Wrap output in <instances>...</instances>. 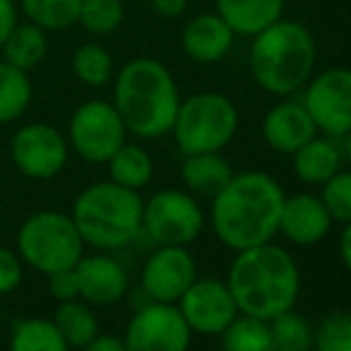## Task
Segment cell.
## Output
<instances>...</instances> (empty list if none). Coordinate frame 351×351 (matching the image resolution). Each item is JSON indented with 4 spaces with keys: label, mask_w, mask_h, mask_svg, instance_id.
I'll list each match as a JSON object with an SVG mask.
<instances>
[{
    "label": "cell",
    "mask_w": 351,
    "mask_h": 351,
    "mask_svg": "<svg viewBox=\"0 0 351 351\" xmlns=\"http://www.w3.org/2000/svg\"><path fill=\"white\" fill-rule=\"evenodd\" d=\"M79 5L82 0H17L19 17L48 34L77 27Z\"/></svg>",
    "instance_id": "4316f807"
},
{
    "label": "cell",
    "mask_w": 351,
    "mask_h": 351,
    "mask_svg": "<svg viewBox=\"0 0 351 351\" xmlns=\"http://www.w3.org/2000/svg\"><path fill=\"white\" fill-rule=\"evenodd\" d=\"M19 19L22 17H19L17 0H0V51H3L10 32L17 27Z\"/></svg>",
    "instance_id": "d590c367"
},
{
    "label": "cell",
    "mask_w": 351,
    "mask_h": 351,
    "mask_svg": "<svg viewBox=\"0 0 351 351\" xmlns=\"http://www.w3.org/2000/svg\"><path fill=\"white\" fill-rule=\"evenodd\" d=\"M318 43L306 24L280 17L251 36L249 70L261 91L287 98L299 93L315 74Z\"/></svg>",
    "instance_id": "277c9868"
},
{
    "label": "cell",
    "mask_w": 351,
    "mask_h": 351,
    "mask_svg": "<svg viewBox=\"0 0 351 351\" xmlns=\"http://www.w3.org/2000/svg\"><path fill=\"white\" fill-rule=\"evenodd\" d=\"M106 167L108 180L134 191H141L143 186L151 184L153 172H156V162H153L151 153L143 146H139V143L130 141H125L112 153L110 160L106 162Z\"/></svg>",
    "instance_id": "7402d4cb"
},
{
    "label": "cell",
    "mask_w": 351,
    "mask_h": 351,
    "mask_svg": "<svg viewBox=\"0 0 351 351\" xmlns=\"http://www.w3.org/2000/svg\"><path fill=\"white\" fill-rule=\"evenodd\" d=\"M79 351H127V347H125V342H122V337H115V335H98L96 339H91L86 347Z\"/></svg>",
    "instance_id": "74e56055"
},
{
    "label": "cell",
    "mask_w": 351,
    "mask_h": 351,
    "mask_svg": "<svg viewBox=\"0 0 351 351\" xmlns=\"http://www.w3.org/2000/svg\"><path fill=\"white\" fill-rule=\"evenodd\" d=\"M287 0H215V12L232 27L237 36H256L285 17Z\"/></svg>",
    "instance_id": "ffe728a7"
},
{
    "label": "cell",
    "mask_w": 351,
    "mask_h": 351,
    "mask_svg": "<svg viewBox=\"0 0 351 351\" xmlns=\"http://www.w3.org/2000/svg\"><path fill=\"white\" fill-rule=\"evenodd\" d=\"M206 227L199 199L184 189H160L143 201L141 232L156 246H189Z\"/></svg>",
    "instance_id": "9c48e42d"
},
{
    "label": "cell",
    "mask_w": 351,
    "mask_h": 351,
    "mask_svg": "<svg viewBox=\"0 0 351 351\" xmlns=\"http://www.w3.org/2000/svg\"><path fill=\"white\" fill-rule=\"evenodd\" d=\"M10 351H70V344L48 318H27L14 325Z\"/></svg>",
    "instance_id": "83f0119b"
},
{
    "label": "cell",
    "mask_w": 351,
    "mask_h": 351,
    "mask_svg": "<svg viewBox=\"0 0 351 351\" xmlns=\"http://www.w3.org/2000/svg\"><path fill=\"white\" fill-rule=\"evenodd\" d=\"M148 5H151V10L158 14V17L177 19L186 12L189 0H148Z\"/></svg>",
    "instance_id": "8d00e7d4"
},
{
    "label": "cell",
    "mask_w": 351,
    "mask_h": 351,
    "mask_svg": "<svg viewBox=\"0 0 351 351\" xmlns=\"http://www.w3.org/2000/svg\"><path fill=\"white\" fill-rule=\"evenodd\" d=\"M84 239L70 213H32L17 230V254L24 265L48 275L74 268L84 256Z\"/></svg>",
    "instance_id": "52a82bcc"
},
{
    "label": "cell",
    "mask_w": 351,
    "mask_h": 351,
    "mask_svg": "<svg viewBox=\"0 0 351 351\" xmlns=\"http://www.w3.org/2000/svg\"><path fill=\"white\" fill-rule=\"evenodd\" d=\"M222 351H225V349H222Z\"/></svg>",
    "instance_id": "7bdbcfd3"
},
{
    "label": "cell",
    "mask_w": 351,
    "mask_h": 351,
    "mask_svg": "<svg viewBox=\"0 0 351 351\" xmlns=\"http://www.w3.org/2000/svg\"><path fill=\"white\" fill-rule=\"evenodd\" d=\"M65 132L51 122H27L10 139V160L27 180L46 182L58 177L70 160Z\"/></svg>",
    "instance_id": "30bf717a"
},
{
    "label": "cell",
    "mask_w": 351,
    "mask_h": 351,
    "mask_svg": "<svg viewBox=\"0 0 351 351\" xmlns=\"http://www.w3.org/2000/svg\"><path fill=\"white\" fill-rule=\"evenodd\" d=\"M239 132V110L227 93L199 91L182 98L172 139L182 156L222 153Z\"/></svg>",
    "instance_id": "8992f818"
},
{
    "label": "cell",
    "mask_w": 351,
    "mask_h": 351,
    "mask_svg": "<svg viewBox=\"0 0 351 351\" xmlns=\"http://www.w3.org/2000/svg\"><path fill=\"white\" fill-rule=\"evenodd\" d=\"M65 136L70 151L77 153L84 162L106 165L112 153L127 141L130 132L112 101L91 98L72 110Z\"/></svg>",
    "instance_id": "ba28073f"
},
{
    "label": "cell",
    "mask_w": 351,
    "mask_h": 351,
    "mask_svg": "<svg viewBox=\"0 0 351 351\" xmlns=\"http://www.w3.org/2000/svg\"><path fill=\"white\" fill-rule=\"evenodd\" d=\"M285 196L282 184L268 172H234L210 199V227L220 244L237 254L273 241Z\"/></svg>",
    "instance_id": "6da1fadb"
},
{
    "label": "cell",
    "mask_w": 351,
    "mask_h": 351,
    "mask_svg": "<svg viewBox=\"0 0 351 351\" xmlns=\"http://www.w3.org/2000/svg\"><path fill=\"white\" fill-rule=\"evenodd\" d=\"M141 3H148V0H141Z\"/></svg>",
    "instance_id": "b9f144b4"
},
{
    "label": "cell",
    "mask_w": 351,
    "mask_h": 351,
    "mask_svg": "<svg viewBox=\"0 0 351 351\" xmlns=\"http://www.w3.org/2000/svg\"><path fill=\"white\" fill-rule=\"evenodd\" d=\"M48 291H51V296L58 301V304L79 299V285H77L74 268L58 270V273L48 275Z\"/></svg>",
    "instance_id": "e575fe53"
},
{
    "label": "cell",
    "mask_w": 351,
    "mask_h": 351,
    "mask_svg": "<svg viewBox=\"0 0 351 351\" xmlns=\"http://www.w3.org/2000/svg\"><path fill=\"white\" fill-rule=\"evenodd\" d=\"M320 199L335 222H351V170H339L320 186Z\"/></svg>",
    "instance_id": "d6a6232c"
},
{
    "label": "cell",
    "mask_w": 351,
    "mask_h": 351,
    "mask_svg": "<svg viewBox=\"0 0 351 351\" xmlns=\"http://www.w3.org/2000/svg\"><path fill=\"white\" fill-rule=\"evenodd\" d=\"M313 351H351V313L332 311L313 328Z\"/></svg>",
    "instance_id": "1f68e13d"
},
{
    "label": "cell",
    "mask_w": 351,
    "mask_h": 351,
    "mask_svg": "<svg viewBox=\"0 0 351 351\" xmlns=\"http://www.w3.org/2000/svg\"><path fill=\"white\" fill-rule=\"evenodd\" d=\"M180 103V86L165 62L141 56L117 67L112 79V106L120 112L130 136L141 141L167 136Z\"/></svg>",
    "instance_id": "3957f363"
},
{
    "label": "cell",
    "mask_w": 351,
    "mask_h": 351,
    "mask_svg": "<svg viewBox=\"0 0 351 351\" xmlns=\"http://www.w3.org/2000/svg\"><path fill=\"white\" fill-rule=\"evenodd\" d=\"M70 67H72L74 79L88 88L108 86V84H112L115 72H117L112 53L98 41L79 43L72 51Z\"/></svg>",
    "instance_id": "cb8c5ba5"
},
{
    "label": "cell",
    "mask_w": 351,
    "mask_h": 351,
    "mask_svg": "<svg viewBox=\"0 0 351 351\" xmlns=\"http://www.w3.org/2000/svg\"><path fill=\"white\" fill-rule=\"evenodd\" d=\"M339 256H342L344 268L351 273V222H344V230L339 234Z\"/></svg>",
    "instance_id": "f35d334b"
},
{
    "label": "cell",
    "mask_w": 351,
    "mask_h": 351,
    "mask_svg": "<svg viewBox=\"0 0 351 351\" xmlns=\"http://www.w3.org/2000/svg\"><path fill=\"white\" fill-rule=\"evenodd\" d=\"M48 56V32H43L41 27L19 19L17 27L10 32L8 41H5L0 58L10 65L19 67L24 72H32L34 67H38Z\"/></svg>",
    "instance_id": "603a6c76"
},
{
    "label": "cell",
    "mask_w": 351,
    "mask_h": 351,
    "mask_svg": "<svg viewBox=\"0 0 351 351\" xmlns=\"http://www.w3.org/2000/svg\"><path fill=\"white\" fill-rule=\"evenodd\" d=\"M289 158L296 180L308 186H323L344 165L342 146L337 143V139H330L323 134H315Z\"/></svg>",
    "instance_id": "d6986e66"
},
{
    "label": "cell",
    "mask_w": 351,
    "mask_h": 351,
    "mask_svg": "<svg viewBox=\"0 0 351 351\" xmlns=\"http://www.w3.org/2000/svg\"><path fill=\"white\" fill-rule=\"evenodd\" d=\"M177 308L182 311L191 332L208 337H220L227 325L239 315L227 282L217 278H196L177 301Z\"/></svg>",
    "instance_id": "4fadbf2b"
},
{
    "label": "cell",
    "mask_w": 351,
    "mask_h": 351,
    "mask_svg": "<svg viewBox=\"0 0 351 351\" xmlns=\"http://www.w3.org/2000/svg\"><path fill=\"white\" fill-rule=\"evenodd\" d=\"M225 282L239 313L265 323L294 308L301 294L299 263L275 241L237 251Z\"/></svg>",
    "instance_id": "7a4b0ae2"
},
{
    "label": "cell",
    "mask_w": 351,
    "mask_h": 351,
    "mask_svg": "<svg viewBox=\"0 0 351 351\" xmlns=\"http://www.w3.org/2000/svg\"><path fill=\"white\" fill-rule=\"evenodd\" d=\"M220 337L225 351H273L270 325L265 320L251 318L244 313L237 315Z\"/></svg>",
    "instance_id": "f1b7e54d"
},
{
    "label": "cell",
    "mask_w": 351,
    "mask_h": 351,
    "mask_svg": "<svg viewBox=\"0 0 351 351\" xmlns=\"http://www.w3.org/2000/svg\"><path fill=\"white\" fill-rule=\"evenodd\" d=\"M79 285V299L91 304L93 308L115 306L130 291V275L115 258L106 254L82 256L74 265Z\"/></svg>",
    "instance_id": "9a60e30c"
},
{
    "label": "cell",
    "mask_w": 351,
    "mask_h": 351,
    "mask_svg": "<svg viewBox=\"0 0 351 351\" xmlns=\"http://www.w3.org/2000/svg\"><path fill=\"white\" fill-rule=\"evenodd\" d=\"M191 337L194 332L177 304L148 301L134 311L122 342L127 351H189Z\"/></svg>",
    "instance_id": "7c38bea8"
},
{
    "label": "cell",
    "mask_w": 351,
    "mask_h": 351,
    "mask_svg": "<svg viewBox=\"0 0 351 351\" xmlns=\"http://www.w3.org/2000/svg\"><path fill=\"white\" fill-rule=\"evenodd\" d=\"M0 330H3V301H0Z\"/></svg>",
    "instance_id": "60d3db41"
},
{
    "label": "cell",
    "mask_w": 351,
    "mask_h": 351,
    "mask_svg": "<svg viewBox=\"0 0 351 351\" xmlns=\"http://www.w3.org/2000/svg\"><path fill=\"white\" fill-rule=\"evenodd\" d=\"M237 34L232 27L213 10L191 17L182 29V51L196 65H215L225 60L234 48Z\"/></svg>",
    "instance_id": "ac0fdd59"
},
{
    "label": "cell",
    "mask_w": 351,
    "mask_h": 351,
    "mask_svg": "<svg viewBox=\"0 0 351 351\" xmlns=\"http://www.w3.org/2000/svg\"><path fill=\"white\" fill-rule=\"evenodd\" d=\"M51 320L60 330V335L70 344V349H84L91 339H96L101 335L96 311L84 299H72L58 304Z\"/></svg>",
    "instance_id": "d4e9b609"
},
{
    "label": "cell",
    "mask_w": 351,
    "mask_h": 351,
    "mask_svg": "<svg viewBox=\"0 0 351 351\" xmlns=\"http://www.w3.org/2000/svg\"><path fill=\"white\" fill-rule=\"evenodd\" d=\"M344 146H342V153H344V160L349 162V167H351V130L347 132V136H344Z\"/></svg>",
    "instance_id": "ab89813d"
},
{
    "label": "cell",
    "mask_w": 351,
    "mask_h": 351,
    "mask_svg": "<svg viewBox=\"0 0 351 351\" xmlns=\"http://www.w3.org/2000/svg\"><path fill=\"white\" fill-rule=\"evenodd\" d=\"M84 244L101 251L122 249L141 234L143 199L115 182H93L77 194L70 210Z\"/></svg>",
    "instance_id": "5b68a950"
},
{
    "label": "cell",
    "mask_w": 351,
    "mask_h": 351,
    "mask_svg": "<svg viewBox=\"0 0 351 351\" xmlns=\"http://www.w3.org/2000/svg\"><path fill=\"white\" fill-rule=\"evenodd\" d=\"M301 103L318 134L344 139L351 130V67H328L313 74L301 88Z\"/></svg>",
    "instance_id": "8fae6325"
},
{
    "label": "cell",
    "mask_w": 351,
    "mask_h": 351,
    "mask_svg": "<svg viewBox=\"0 0 351 351\" xmlns=\"http://www.w3.org/2000/svg\"><path fill=\"white\" fill-rule=\"evenodd\" d=\"M273 351H313V328L294 308L270 320Z\"/></svg>",
    "instance_id": "4dcf8cb0"
},
{
    "label": "cell",
    "mask_w": 351,
    "mask_h": 351,
    "mask_svg": "<svg viewBox=\"0 0 351 351\" xmlns=\"http://www.w3.org/2000/svg\"><path fill=\"white\" fill-rule=\"evenodd\" d=\"M180 175L189 194L213 199L232 180L234 170L222 158V153H194V156H184Z\"/></svg>",
    "instance_id": "44dd1931"
},
{
    "label": "cell",
    "mask_w": 351,
    "mask_h": 351,
    "mask_svg": "<svg viewBox=\"0 0 351 351\" xmlns=\"http://www.w3.org/2000/svg\"><path fill=\"white\" fill-rule=\"evenodd\" d=\"M34 101V84L29 72L0 58V127L17 122Z\"/></svg>",
    "instance_id": "484cf974"
},
{
    "label": "cell",
    "mask_w": 351,
    "mask_h": 351,
    "mask_svg": "<svg viewBox=\"0 0 351 351\" xmlns=\"http://www.w3.org/2000/svg\"><path fill=\"white\" fill-rule=\"evenodd\" d=\"M199 278L189 246H156L141 268V289L151 301L177 304Z\"/></svg>",
    "instance_id": "5bb4252c"
},
{
    "label": "cell",
    "mask_w": 351,
    "mask_h": 351,
    "mask_svg": "<svg viewBox=\"0 0 351 351\" xmlns=\"http://www.w3.org/2000/svg\"><path fill=\"white\" fill-rule=\"evenodd\" d=\"M125 0H82L77 24L91 36H110L125 22Z\"/></svg>",
    "instance_id": "f546056e"
},
{
    "label": "cell",
    "mask_w": 351,
    "mask_h": 351,
    "mask_svg": "<svg viewBox=\"0 0 351 351\" xmlns=\"http://www.w3.org/2000/svg\"><path fill=\"white\" fill-rule=\"evenodd\" d=\"M335 220L325 208L323 199L318 194H301L285 196V204L280 210L278 234L296 246H315L330 234Z\"/></svg>",
    "instance_id": "2e32d148"
},
{
    "label": "cell",
    "mask_w": 351,
    "mask_h": 351,
    "mask_svg": "<svg viewBox=\"0 0 351 351\" xmlns=\"http://www.w3.org/2000/svg\"><path fill=\"white\" fill-rule=\"evenodd\" d=\"M24 280V263L17 251L0 246V299L12 294Z\"/></svg>",
    "instance_id": "836d02e7"
},
{
    "label": "cell",
    "mask_w": 351,
    "mask_h": 351,
    "mask_svg": "<svg viewBox=\"0 0 351 351\" xmlns=\"http://www.w3.org/2000/svg\"><path fill=\"white\" fill-rule=\"evenodd\" d=\"M261 134H263L265 143L275 153L291 156L306 141L313 139L318 134V130H315L313 120H311L301 98L287 96L265 112L263 125H261Z\"/></svg>",
    "instance_id": "e0dca14e"
}]
</instances>
